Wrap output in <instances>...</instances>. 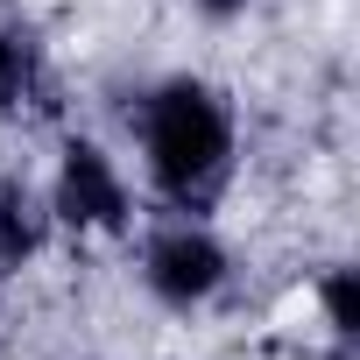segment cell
Returning <instances> with one entry per match:
<instances>
[{
	"instance_id": "obj_1",
	"label": "cell",
	"mask_w": 360,
	"mask_h": 360,
	"mask_svg": "<svg viewBox=\"0 0 360 360\" xmlns=\"http://www.w3.org/2000/svg\"><path fill=\"white\" fill-rule=\"evenodd\" d=\"M127 141H134L141 191L155 198V212L219 219V205L240 184V162H248L240 99L205 71L141 78L127 99Z\"/></svg>"
},
{
	"instance_id": "obj_2",
	"label": "cell",
	"mask_w": 360,
	"mask_h": 360,
	"mask_svg": "<svg viewBox=\"0 0 360 360\" xmlns=\"http://www.w3.org/2000/svg\"><path fill=\"white\" fill-rule=\"evenodd\" d=\"M127 240H134V283L162 318H212L240 283V255L219 233V219L148 212V219H134Z\"/></svg>"
},
{
	"instance_id": "obj_3",
	"label": "cell",
	"mask_w": 360,
	"mask_h": 360,
	"mask_svg": "<svg viewBox=\"0 0 360 360\" xmlns=\"http://www.w3.org/2000/svg\"><path fill=\"white\" fill-rule=\"evenodd\" d=\"M43 212H50V233L57 240H127L134 219H141V198H134V176L120 162V148H106L99 134L85 127H64L57 134V155H50V176H43Z\"/></svg>"
},
{
	"instance_id": "obj_4",
	"label": "cell",
	"mask_w": 360,
	"mask_h": 360,
	"mask_svg": "<svg viewBox=\"0 0 360 360\" xmlns=\"http://www.w3.org/2000/svg\"><path fill=\"white\" fill-rule=\"evenodd\" d=\"M64 113V71L36 15L0 8V127H50Z\"/></svg>"
},
{
	"instance_id": "obj_5",
	"label": "cell",
	"mask_w": 360,
	"mask_h": 360,
	"mask_svg": "<svg viewBox=\"0 0 360 360\" xmlns=\"http://www.w3.org/2000/svg\"><path fill=\"white\" fill-rule=\"evenodd\" d=\"M50 212H43V191L29 176H0V290H15L43 255H50Z\"/></svg>"
},
{
	"instance_id": "obj_6",
	"label": "cell",
	"mask_w": 360,
	"mask_h": 360,
	"mask_svg": "<svg viewBox=\"0 0 360 360\" xmlns=\"http://www.w3.org/2000/svg\"><path fill=\"white\" fill-rule=\"evenodd\" d=\"M311 311H318V332H325L332 360H353V346H360V304H353V262L346 255L311 262Z\"/></svg>"
},
{
	"instance_id": "obj_7",
	"label": "cell",
	"mask_w": 360,
	"mask_h": 360,
	"mask_svg": "<svg viewBox=\"0 0 360 360\" xmlns=\"http://www.w3.org/2000/svg\"><path fill=\"white\" fill-rule=\"evenodd\" d=\"M184 8H191L205 29H233V22H248V15L262 8V0H184Z\"/></svg>"
},
{
	"instance_id": "obj_8",
	"label": "cell",
	"mask_w": 360,
	"mask_h": 360,
	"mask_svg": "<svg viewBox=\"0 0 360 360\" xmlns=\"http://www.w3.org/2000/svg\"><path fill=\"white\" fill-rule=\"evenodd\" d=\"M64 360H99V353H64Z\"/></svg>"
}]
</instances>
